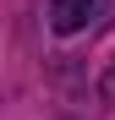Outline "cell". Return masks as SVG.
I'll return each mask as SVG.
<instances>
[{
  "label": "cell",
  "mask_w": 115,
  "mask_h": 120,
  "mask_svg": "<svg viewBox=\"0 0 115 120\" xmlns=\"http://www.w3.org/2000/svg\"><path fill=\"white\" fill-rule=\"evenodd\" d=\"M88 16H93V0H49V27H55V33L88 27Z\"/></svg>",
  "instance_id": "6da1fadb"
},
{
  "label": "cell",
  "mask_w": 115,
  "mask_h": 120,
  "mask_svg": "<svg viewBox=\"0 0 115 120\" xmlns=\"http://www.w3.org/2000/svg\"><path fill=\"white\" fill-rule=\"evenodd\" d=\"M99 87H104V98H110V104H115V66L104 71V82H99Z\"/></svg>",
  "instance_id": "7a4b0ae2"
}]
</instances>
